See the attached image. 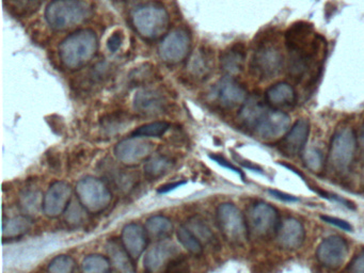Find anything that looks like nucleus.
Here are the masks:
<instances>
[{"label": "nucleus", "instance_id": "obj_43", "mask_svg": "<svg viewBox=\"0 0 364 273\" xmlns=\"http://www.w3.org/2000/svg\"><path fill=\"white\" fill-rule=\"evenodd\" d=\"M14 1H16V2H27V4H36V2H41L42 0H14Z\"/></svg>", "mask_w": 364, "mask_h": 273}, {"label": "nucleus", "instance_id": "obj_39", "mask_svg": "<svg viewBox=\"0 0 364 273\" xmlns=\"http://www.w3.org/2000/svg\"><path fill=\"white\" fill-rule=\"evenodd\" d=\"M210 158L212 160H214V161H216L217 164H219V166H223V168H229V170L233 171V172H235L236 174L240 175V177H242V181H245V175L244 173L242 172V171L240 170V168H236L235 166H233V164H231V162L228 161L225 158H223V156L220 155H210Z\"/></svg>", "mask_w": 364, "mask_h": 273}, {"label": "nucleus", "instance_id": "obj_9", "mask_svg": "<svg viewBox=\"0 0 364 273\" xmlns=\"http://www.w3.org/2000/svg\"><path fill=\"white\" fill-rule=\"evenodd\" d=\"M283 65L282 51L274 43H259L251 57V70L261 79L274 78L280 74Z\"/></svg>", "mask_w": 364, "mask_h": 273}, {"label": "nucleus", "instance_id": "obj_1", "mask_svg": "<svg viewBox=\"0 0 364 273\" xmlns=\"http://www.w3.org/2000/svg\"><path fill=\"white\" fill-rule=\"evenodd\" d=\"M238 119L242 127L264 141L282 138L291 126L289 114L255 95L248 97L242 105Z\"/></svg>", "mask_w": 364, "mask_h": 273}, {"label": "nucleus", "instance_id": "obj_34", "mask_svg": "<svg viewBox=\"0 0 364 273\" xmlns=\"http://www.w3.org/2000/svg\"><path fill=\"white\" fill-rule=\"evenodd\" d=\"M302 159H304L306 168H310L313 172H319V171L323 170V164H325L323 153L316 147L306 149L304 153Z\"/></svg>", "mask_w": 364, "mask_h": 273}, {"label": "nucleus", "instance_id": "obj_35", "mask_svg": "<svg viewBox=\"0 0 364 273\" xmlns=\"http://www.w3.org/2000/svg\"><path fill=\"white\" fill-rule=\"evenodd\" d=\"M125 119L123 117H110L109 119H105L102 121L104 130L108 132V134H114V132H119L124 127Z\"/></svg>", "mask_w": 364, "mask_h": 273}, {"label": "nucleus", "instance_id": "obj_2", "mask_svg": "<svg viewBox=\"0 0 364 273\" xmlns=\"http://www.w3.org/2000/svg\"><path fill=\"white\" fill-rule=\"evenodd\" d=\"M97 48L99 40L95 32L90 29H80L61 42L59 55L65 68L80 70L95 58Z\"/></svg>", "mask_w": 364, "mask_h": 273}, {"label": "nucleus", "instance_id": "obj_21", "mask_svg": "<svg viewBox=\"0 0 364 273\" xmlns=\"http://www.w3.org/2000/svg\"><path fill=\"white\" fill-rule=\"evenodd\" d=\"M295 89L287 82H278L267 89L265 93V100L274 108L285 110L295 106Z\"/></svg>", "mask_w": 364, "mask_h": 273}, {"label": "nucleus", "instance_id": "obj_36", "mask_svg": "<svg viewBox=\"0 0 364 273\" xmlns=\"http://www.w3.org/2000/svg\"><path fill=\"white\" fill-rule=\"evenodd\" d=\"M346 270L353 273H364V250L351 259Z\"/></svg>", "mask_w": 364, "mask_h": 273}, {"label": "nucleus", "instance_id": "obj_27", "mask_svg": "<svg viewBox=\"0 0 364 273\" xmlns=\"http://www.w3.org/2000/svg\"><path fill=\"white\" fill-rule=\"evenodd\" d=\"M173 160L167 156H151L144 166V173L151 179L159 178L173 168Z\"/></svg>", "mask_w": 364, "mask_h": 273}, {"label": "nucleus", "instance_id": "obj_33", "mask_svg": "<svg viewBox=\"0 0 364 273\" xmlns=\"http://www.w3.org/2000/svg\"><path fill=\"white\" fill-rule=\"evenodd\" d=\"M48 270L53 273H72L76 270V262L71 256L58 255L50 262Z\"/></svg>", "mask_w": 364, "mask_h": 273}, {"label": "nucleus", "instance_id": "obj_38", "mask_svg": "<svg viewBox=\"0 0 364 273\" xmlns=\"http://www.w3.org/2000/svg\"><path fill=\"white\" fill-rule=\"evenodd\" d=\"M123 43V33L122 31L118 30L114 31L112 36H109L107 41V47L112 53H116L120 48Z\"/></svg>", "mask_w": 364, "mask_h": 273}, {"label": "nucleus", "instance_id": "obj_28", "mask_svg": "<svg viewBox=\"0 0 364 273\" xmlns=\"http://www.w3.org/2000/svg\"><path fill=\"white\" fill-rule=\"evenodd\" d=\"M176 236L183 247L187 250L189 253L195 256L202 255L203 253V245L201 240L193 234V230L188 226L181 225L176 230Z\"/></svg>", "mask_w": 364, "mask_h": 273}, {"label": "nucleus", "instance_id": "obj_4", "mask_svg": "<svg viewBox=\"0 0 364 273\" xmlns=\"http://www.w3.org/2000/svg\"><path fill=\"white\" fill-rule=\"evenodd\" d=\"M133 25L136 31L149 41H155L165 36L169 29L170 17L161 4H149L134 11Z\"/></svg>", "mask_w": 364, "mask_h": 273}, {"label": "nucleus", "instance_id": "obj_7", "mask_svg": "<svg viewBox=\"0 0 364 273\" xmlns=\"http://www.w3.org/2000/svg\"><path fill=\"white\" fill-rule=\"evenodd\" d=\"M76 196L82 206L91 213H101L110 206L112 194L101 179L87 176L76 185Z\"/></svg>", "mask_w": 364, "mask_h": 273}, {"label": "nucleus", "instance_id": "obj_32", "mask_svg": "<svg viewBox=\"0 0 364 273\" xmlns=\"http://www.w3.org/2000/svg\"><path fill=\"white\" fill-rule=\"evenodd\" d=\"M87 209L82 206L80 200H73L70 203L69 207L65 210V221L70 225H82L86 221Z\"/></svg>", "mask_w": 364, "mask_h": 273}, {"label": "nucleus", "instance_id": "obj_15", "mask_svg": "<svg viewBox=\"0 0 364 273\" xmlns=\"http://www.w3.org/2000/svg\"><path fill=\"white\" fill-rule=\"evenodd\" d=\"M310 134V123L308 119H299L287 134L280 139L278 149L289 157H295L304 151Z\"/></svg>", "mask_w": 364, "mask_h": 273}, {"label": "nucleus", "instance_id": "obj_17", "mask_svg": "<svg viewBox=\"0 0 364 273\" xmlns=\"http://www.w3.org/2000/svg\"><path fill=\"white\" fill-rule=\"evenodd\" d=\"M169 100L167 96L157 89H142L135 94L134 107L140 114L153 115L161 114L167 110Z\"/></svg>", "mask_w": 364, "mask_h": 273}, {"label": "nucleus", "instance_id": "obj_18", "mask_svg": "<svg viewBox=\"0 0 364 273\" xmlns=\"http://www.w3.org/2000/svg\"><path fill=\"white\" fill-rule=\"evenodd\" d=\"M304 228L295 218H287L279 224L276 238L279 247L289 251L299 249L304 240Z\"/></svg>", "mask_w": 364, "mask_h": 273}, {"label": "nucleus", "instance_id": "obj_31", "mask_svg": "<svg viewBox=\"0 0 364 273\" xmlns=\"http://www.w3.org/2000/svg\"><path fill=\"white\" fill-rule=\"evenodd\" d=\"M188 228L193 230V234L201 240V242L202 240L205 241L206 243H210V245H214L216 242V238H215L212 230L208 228V224L201 218L193 217L189 219Z\"/></svg>", "mask_w": 364, "mask_h": 273}, {"label": "nucleus", "instance_id": "obj_29", "mask_svg": "<svg viewBox=\"0 0 364 273\" xmlns=\"http://www.w3.org/2000/svg\"><path fill=\"white\" fill-rule=\"evenodd\" d=\"M109 258L100 254L86 256L82 262V270L87 273H106L112 269Z\"/></svg>", "mask_w": 364, "mask_h": 273}, {"label": "nucleus", "instance_id": "obj_5", "mask_svg": "<svg viewBox=\"0 0 364 273\" xmlns=\"http://www.w3.org/2000/svg\"><path fill=\"white\" fill-rule=\"evenodd\" d=\"M217 224L225 241L232 245L240 247L248 241L249 232L247 219L238 207L232 203H223L216 211Z\"/></svg>", "mask_w": 364, "mask_h": 273}, {"label": "nucleus", "instance_id": "obj_20", "mask_svg": "<svg viewBox=\"0 0 364 273\" xmlns=\"http://www.w3.org/2000/svg\"><path fill=\"white\" fill-rule=\"evenodd\" d=\"M187 73L191 78L203 80L210 76L214 68V55L208 47L196 49L187 62Z\"/></svg>", "mask_w": 364, "mask_h": 273}, {"label": "nucleus", "instance_id": "obj_26", "mask_svg": "<svg viewBox=\"0 0 364 273\" xmlns=\"http://www.w3.org/2000/svg\"><path fill=\"white\" fill-rule=\"evenodd\" d=\"M146 230L150 238L161 241L166 240L173 232V224L171 220L168 219L165 215H153L146 220Z\"/></svg>", "mask_w": 364, "mask_h": 273}, {"label": "nucleus", "instance_id": "obj_23", "mask_svg": "<svg viewBox=\"0 0 364 273\" xmlns=\"http://www.w3.org/2000/svg\"><path fill=\"white\" fill-rule=\"evenodd\" d=\"M245 57V46L240 43L225 49L220 55V68L225 76L234 77L240 74L244 68Z\"/></svg>", "mask_w": 364, "mask_h": 273}, {"label": "nucleus", "instance_id": "obj_11", "mask_svg": "<svg viewBox=\"0 0 364 273\" xmlns=\"http://www.w3.org/2000/svg\"><path fill=\"white\" fill-rule=\"evenodd\" d=\"M155 144L144 136H134L120 141L114 147L117 159L127 166H136L152 156Z\"/></svg>", "mask_w": 364, "mask_h": 273}, {"label": "nucleus", "instance_id": "obj_30", "mask_svg": "<svg viewBox=\"0 0 364 273\" xmlns=\"http://www.w3.org/2000/svg\"><path fill=\"white\" fill-rule=\"evenodd\" d=\"M170 128V124L167 122L157 121L152 123L146 124L140 126L137 129L134 130L132 136H144V138H151V136H161L168 132Z\"/></svg>", "mask_w": 364, "mask_h": 273}, {"label": "nucleus", "instance_id": "obj_6", "mask_svg": "<svg viewBox=\"0 0 364 273\" xmlns=\"http://www.w3.org/2000/svg\"><path fill=\"white\" fill-rule=\"evenodd\" d=\"M357 149V136L351 127H343L332 136L330 142L328 164L336 173H345L349 170Z\"/></svg>", "mask_w": 364, "mask_h": 273}, {"label": "nucleus", "instance_id": "obj_41", "mask_svg": "<svg viewBox=\"0 0 364 273\" xmlns=\"http://www.w3.org/2000/svg\"><path fill=\"white\" fill-rule=\"evenodd\" d=\"M186 181H176V183H168V185L161 186L159 189V193H168V192L172 191V190L180 188L181 186L185 185Z\"/></svg>", "mask_w": 364, "mask_h": 273}, {"label": "nucleus", "instance_id": "obj_37", "mask_svg": "<svg viewBox=\"0 0 364 273\" xmlns=\"http://www.w3.org/2000/svg\"><path fill=\"white\" fill-rule=\"evenodd\" d=\"M321 219L326 223L331 224V225L336 226V228L346 230V232L353 230V226L348 222L340 219V218L331 217V215H321Z\"/></svg>", "mask_w": 364, "mask_h": 273}, {"label": "nucleus", "instance_id": "obj_14", "mask_svg": "<svg viewBox=\"0 0 364 273\" xmlns=\"http://www.w3.org/2000/svg\"><path fill=\"white\" fill-rule=\"evenodd\" d=\"M348 245L340 236H330L323 239L316 249V259L321 266L330 269L338 268L346 259Z\"/></svg>", "mask_w": 364, "mask_h": 273}, {"label": "nucleus", "instance_id": "obj_42", "mask_svg": "<svg viewBox=\"0 0 364 273\" xmlns=\"http://www.w3.org/2000/svg\"><path fill=\"white\" fill-rule=\"evenodd\" d=\"M361 147H362V156H363V161H364V125L362 127L361 132Z\"/></svg>", "mask_w": 364, "mask_h": 273}, {"label": "nucleus", "instance_id": "obj_19", "mask_svg": "<svg viewBox=\"0 0 364 273\" xmlns=\"http://www.w3.org/2000/svg\"><path fill=\"white\" fill-rule=\"evenodd\" d=\"M149 235L146 228L138 223H129L124 226L121 241L134 260L138 259L148 247Z\"/></svg>", "mask_w": 364, "mask_h": 273}, {"label": "nucleus", "instance_id": "obj_10", "mask_svg": "<svg viewBox=\"0 0 364 273\" xmlns=\"http://www.w3.org/2000/svg\"><path fill=\"white\" fill-rule=\"evenodd\" d=\"M215 104L221 108L233 109L242 106L248 100V92L234 77L225 76L213 85L210 92Z\"/></svg>", "mask_w": 364, "mask_h": 273}, {"label": "nucleus", "instance_id": "obj_8", "mask_svg": "<svg viewBox=\"0 0 364 273\" xmlns=\"http://www.w3.org/2000/svg\"><path fill=\"white\" fill-rule=\"evenodd\" d=\"M246 219L249 232L259 239H270L276 236L280 224L278 210L265 202L253 204L249 208Z\"/></svg>", "mask_w": 364, "mask_h": 273}, {"label": "nucleus", "instance_id": "obj_12", "mask_svg": "<svg viewBox=\"0 0 364 273\" xmlns=\"http://www.w3.org/2000/svg\"><path fill=\"white\" fill-rule=\"evenodd\" d=\"M191 38L186 29H176L165 36L161 46L159 55L169 64H178L188 57L191 51Z\"/></svg>", "mask_w": 364, "mask_h": 273}, {"label": "nucleus", "instance_id": "obj_24", "mask_svg": "<svg viewBox=\"0 0 364 273\" xmlns=\"http://www.w3.org/2000/svg\"><path fill=\"white\" fill-rule=\"evenodd\" d=\"M44 196L37 188H25L20 194L18 205L21 210L28 217H35L43 211Z\"/></svg>", "mask_w": 364, "mask_h": 273}, {"label": "nucleus", "instance_id": "obj_22", "mask_svg": "<svg viewBox=\"0 0 364 273\" xmlns=\"http://www.w3.org/2000/svg\"><path fill=\"white\" fill-rule=\"evenodd\" d=\"M108 255H109L110 262L114 264L117 270L124 273H133L136 271L135 260L129 253L122 241L118 239L112 238L108 241L106 245Z\"/></svg>", "mask_w": 364, "mask_h": 273}, {"label": "nucleus", "instance_id": "obj_40", "mask_svg": "<svg viewBox=\"0 0 364 273\" xmlns=\"http://www.w3.org/2000/svg\"><path fill=\"white\" fill-rule=\"evenodd\" d=\"M268 192H269L274 198L283 200V202H297L298 200V198H296V196L284 193V192L278 191V190H269Z\"/></svg>", "mask_w": 364, "mask_h": 273}, {"label": "nucleus", "instance_id": "obj_13", "mask_svg": "<svg viewBox=\"0 0 364 273\" xmlns=\"http://www.w3.org/2000/svg\"><path fill=\"white\" fill-rule=\"evenodd\" d=\"M73 196V188L65 181H55L44 194L43 213L48 218H58L65 213Z\"/></svg>", "mask_w": 364, "mask_h": 273}, {"label": "nucleus", "instance_id": "obj_3", "mask_svg": "<svg viewBox=\"0 0 364 273\" xmlns=\"http://www.w3.org/2000/svg\"><path fill=\"white\" fill-rule=\"evenodd\" d=\"M90 9L80 0H54L46 10V19L52 29L65 31L86 21Z\"/></svg>", "mask_w": 364, "mask_h": 273}, {"label": "nucleus", "instance_id": "obj_16", "mask_svg": "<svg viewBox=\"0 0 364 273\" xmlns=\"http://www.w3.org/2000/svg\"><path fill=\"white\" fill-rule=\"evenodd\" d=\"M180 255V251L173 243L167 241V239L161 240L152 249L149 250L148 253L144 256V269L148 272L153 273L166 271L170 262Z\"/></svg>", "mask_w": 364, "mask_h": 273}, {"label": "nucleus", "instance_id": "obj_25", "mask_svg": "<svg viewBox=\"0 0 364 273\" xmlns=\"http://www.w3.org/2000/svg\"><path fill=\"white\" fill-rule=\"evenodd\" d=\"M33 226L31 217L26 215H18V217L4 219L3 223V238L16 239L24 236L31 230Z\"/></svg>", "mask_w": 364, "mask_h": 273}]
</instances>
